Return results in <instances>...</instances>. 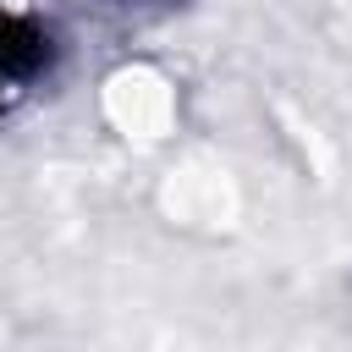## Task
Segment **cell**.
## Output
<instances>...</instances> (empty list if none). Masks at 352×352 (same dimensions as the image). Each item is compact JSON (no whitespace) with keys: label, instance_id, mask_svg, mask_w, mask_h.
Instances as JSON below:
<instances>
[{"label":"cell","instance_id":"6da1fadb","mask_svg":"<svg viewBox=\"0 0 352 352\" xmlns=\"http://www.w3.org/2000/svg\"><path fill=\"white\" fill-rule=\"evenodd\" d=\"M55 60V38L33 22V16H11L0 11V77L6 82H28Z\"/></svg>","mask_w":352,"mask_h":352}]
</instances>
